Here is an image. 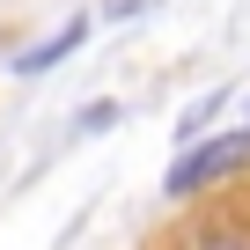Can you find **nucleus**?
<instances>
[{
	"mask_svg": "<svg viewBox=\"0 0 250 250\" xmlns=\"http://www.w3.org/2000/svg\"><path fill=\"white\" fill-rule=\"evenodd\" d=\"M206 250H250V235H213Z\"/></svg>",
	"mask_w": 250,
	"mask_h": 250,
	"instance_id": "nucleus-3",
	"label": "nucleus"
},
{
	"mask_svg": "<svg viewBox=\"0 0 250 250\" xmlns=\"http://www.w3.org/2000/svg\"><path fill=\"white\" fill-rule=\"evenodd\" d=\"M74 44H81V22H66V30H59V37H52V44H44V52H22V59H15V66H22V74H30V66H52V59H66V52H74Z\"/></svg>",
	"mask_w": 250,
	"mask_h": 250,
	"instance_id": "nucleus-2",
	"label": "nucleus"
},
{
	"mask_svg": "<svg viewBox=\"0 0 250 250\" xmlns=\"http://www.w3.org/2000/svg\"><path fill=\"white\" fill-rule=\"evenodd\" d=\"M250 155V133H235V140H213V147H191L177 169H169V191H199L206 177H221V169H235Z\"/></svg>",
	"mask_w": 250,
	"mask_h": 250,
	"instance_id": "nucleus-1",
	"label": "nucleus"
}]
</instances>
